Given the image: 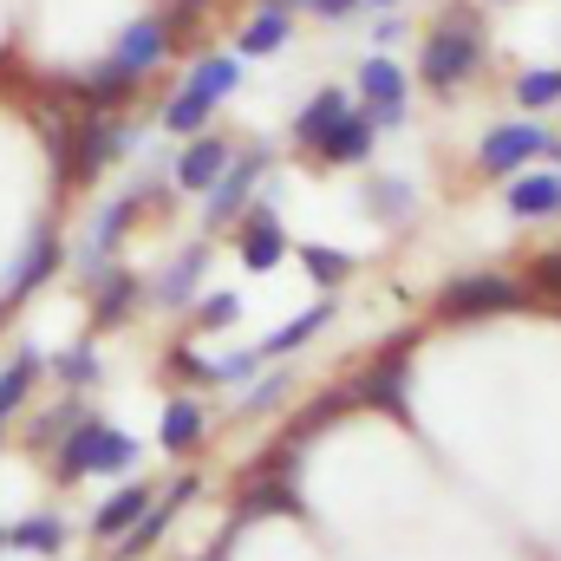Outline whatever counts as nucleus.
I'll return each mask as SVG.
<instances>
[{"instance_id": "obj_1", "label": "nucleus", "mask_w": 561, "mask_h": 561, "mask_svg": "<svg viewBox=\"0 0 561 561\" xmlns=\"http://www.w3.org/2000/svg\"><path fill=\"white\" fill-rule=\"evenodd\" d=\"M170 26H176V13H138V20H125V33L112 39V53H105L92 72L72 79L79 99H92L99 112H112L118 99H131L144 79L163 66V53H170Z\"/></svg>"}, {"instance_id": "obj_2", "label": "nucleus", "mask_w": 561, "mask_h": 561, "mask_svg": "<svg viewBox=\"0 0 561 561\" xmlns=\"http://www.w3.org/2000/svg\"><path fill=\"white\" fill-rule=\"evenodd\" d=\"M483 53H490V26L477 7H444L419 39V85L431 99H457L477 72H483Z\"/></svg>"}, {"instance_id": "obj_3", "label": "nucleus", "mask_w": 561, "mask_h": 561, "mask_svg": "<svg viewBox=\"0 0 561 561\" xmlns=\"http://www.w3.org/2000/svg\"><path fill=\"white\" fill-rule=\"evenodd\" d=\"M236 85H242V53H209V59H196L190 79L176 85V99L163 105V131H170V138H196Z\"/></svg>"}, {"instance_id": "obj_4", "label": "nucleus", "mask_w": 561, "mask_h": 561, "mask_svg": "<svg viewBox=\"0 0 561 561\" xmlns=\"http://www.w3.org/2000/svg\"><path fill=\"white\" fill-rule=\"evenodd\" d=\"M131 463H138V437L112 431L105 419H79L66 431V444H59V477L66 483L72 477H118Z\"/></svg>"}, {"instance_id": "obj_5", "label": "nucleus", "mask_w": 561, "mask_h": 561, "mask_svg": "<svg viewBox=\"0 0 561 561\" xmlns=\"http://www.w3.org/2000/svg\"><path fill=\"white\" fill-rule=\"evenodd\" d=\"M536 157H561V138L549 125H536V118H503V125H490L483 144H477V170L496 176V183H510V176L529 170Z\"/></svg>"}, {"instance_id": "obj_6", "label": "nucleus", "mask_w": 561, "mask_h": 561, "mask_svg": "<svg viewBox=\"0 0 561 561\" xmlns=\"http://www.w3.org/2000/svg\"><path fill=\"white\" fill-rule=\"evenodd\" d=\"M523 300H529V287L510 275H457V280H444L437 313L444 320H490V313H516Z\"/></svg>"}, {"instance_id": "obj_7", "label": "nucleus", "mask_w": 561, "mask_h": 561, "mask_svg": "<svg viewBox=\"0 0 561 561\" xmlns=\"http://www.w3.org/2000/svg\"><path fill=\"white\" fill-rule=\"evenodd\" d=\"M268 163H275V150H268L262 138L249 144V150H236V157H229V170L216 176V190L203 196V222H209V229H222V222H236V216L249 209V196H255V183L268 176Z\"/></svg>"}, {"instance_id": "obj_8", "label": "nucleus", "mask_w": 561, "mask_h": 561, "mask_svg": "<svg viewBox=\"0 0 561 561\" xmlns=\"http://www.w3.org/2000/svg\"><path fill=\"white\" fill-rule=\"evenodd\" d=\"M412 72L399 66V59H386V53H373L366 66H359V105L373 112V125L379 131H399V125H412Z\"/></svg>"}, {"instance_id": "obj_9", "label": "nucleus", "mask_w": 561, "mask_h": 561, "mask_svg": "<svg viewBox=\"0 0 561 561\" xmlns=\"http://www.w3.org/2000/svg\"><path fill=\"white\" fill-rule=\"evenodd\" d=\"M236 222H242V229H236V255H242V268H249V275H268V268L287 262V236H280V216L268 209V203L242 209Z\"/></svg>"}, {"instance_id": "obj_10", "label": "nucleus", "mask_w": 561, "mask_h": 561, "mask_svg": "<svg viewBox=\"0 0 561 561\" xmlns=\"http://www.w3.org/2000/svg\"><path fill=\"white\" fill-rule=\"evenodd\" d=\"M150 196V183H131L125 196H112L105 209H99V222H92V236H85V249H79V262H85V275H99L105 262H112V249L125 242V229H131V216H138V203Z\"/></svg>"}, {"instance_id": "obj_11", "label": "nucleus", "mask_w": 561, "mask_h": 561, "mask_svg": "<svg viewBox=\"0 0 561 561\" xmlns=\"http://www.w3.org/2000/svg\"><path fill=\"white\" fill-rule=\"evenodd\" d=\"M229 157H236V150L216 138V131H196V138L176 150L170 183H176V190H190V196H209V190H216V176L229 170Z\"/></svg>"}, {"instance_id": "obj_12", "label": "nucleus", "mask_w": 561, "mask_h": 561, "mask_svg": "<svg viewBox=\"0 0 561 561\" xmlns=\"http://www.w3.org/2000/svg\"><path fill=\"white\" fill-rule=\"evenodd\" d=\"M373 138H379L373 112H366V105H346V112L333 118V131L313 144V157H320L327 170H346V163H366V157H373Z\"/></svg>"}, {"instance_id": "obj_13", "label": "nucleus", "mask_w": 561, "mask_h": 561, "mask_svg": "<svg viewBox=\"0 0 561 561\" xmlns=\"http://www.w3.org/2000/svg\"><path fill=\"white\" fill-rule=\"evenodd\" d=\"M138 144V131L131 125H118V118H85L79 125V150L66 157V176H99L112 157H125Z\"/></svg>"}, {"instance_id": "obj_14", "label": "nucleus", "mask_w": 561, "mask_h": 561, "mask_svg": "<svg viewBox=\"0 0 561 561\" xmlns=\"http://www.w3.org/2000/svg\"><path fill=\"white\" fill-rule=\"evenodd\" d=\"M405 359H412V346H392L386 359H373L359 373V386L346 399L353 405H379V412H405Z\"/></svg>"}, {"instance_id": "obj_15", "label": "nucleus", "mask_w": 561, "mask_h": 561, "mask_svg": "<svg viewBox=\"0 0 561 561\" xmlns=\"http://www.w3.org/2000/svg\"><path fill=\"white\" fill-rule=\"evenodd\" d=\"M503 203H510L516 222H549V216H561V170H516L510 190H503Z\"/></svg>"}, {"instance_id": "obj_16", "label": "nucleus", "mask_w": 561, "mask_h": 561, "mask_svg": "<svg viewBox=\"0 0 561 561\" xmlns=\"http://www.w3.org/2000/svg\"><path fill=\"white\" fill-rule=\"evenodd\" d=\"M366 209H373V222H386V229H405V222L419 216V190H412V176L373 170V176H366Z\"/></svg>"}, {"instance_id": "obj_17", "label": "nucleus", "mask_w": 561, "mask_h": 561, "mask_svg": "<svg viewBox=\"0 0 561 561\" xmlns=\"http://www.w3.org/2000/svg\"><path fill=\"white\" fill-rule=\"evenodd\" d=\"M287 39H294V13L275 7V0H262V7L249 13V26L236 33V53H242V59H268V53H280Z\"/></svg>"}, {"instance_id": "obj_18", "label": "nucleus", "mask_w": 561, "mask_h": 561, "mask_svg": "<svg viewBox=\"0 0 561 561\" xmlns=\"http://www.w3.org/2000/svg\"><path fill=\"white\" fill-rule=\"evenodd\" d=\"M190 496H196V477H183V483H176V490H170L163 503H150V510H144L138 523H131V529L118 536V556H125V561H131V556H144V549H150V542H157V536L170 529V516H176V510H183Z\"/></svg>"}, {"instance_id": "obj_19", "label": "nucleus", "mask_w": 561, "mask_h": 561, "mask_svg": "<svg viewBox=\"0 0 561 561\" xmlns=\"http://www.w3.org/2000/svg\"><path fill=\"white\" fill-rule=\"evenodd\" d=\"M85 280H92V320H99V327H118V320L138 307V275H125V268L105 262L99 275H85Z\"/></svg>"}, {"instance_id": "obj_20", "label": "nucleus", "mask_w": 561, "mask_h": 561, "mask_svg": "<svg viewBox=\"0 0 561 561\" xmlns=\"http://www.w3.org/2000/svg\"><path fill=\"white\" fill-rule=\"evenodd\" d=\"M53 268H59V236L39 222V229H33V242H26V255H20V262H13V275H7V300L33 294V287L53 275Z\"/></svg>"}, {"instance_id": "obj_21", "label": "nucleus", "mask_w": 561, "mask_h": 561, "mask_svg": "<svg viewBox=\"0 0 561 561\" xmlns=\"http://www.w3.org/2000/svg\"><path fill=\"white\" fill-rule=\"evenodd\" d=\"M209 275V242H196V249H183L170 268H163V280H157V307H190L196 300V280Z\"/></svg>"}, {"instance_id": "obj_22", "label": "nucleus", "mask_w": 561, "mask_h": 561, "mask_svg": "<svg viewBox=\"0 0 561 561\" xmlns=\"http://www.w3.org/2000/svg\"><path fill=\"white\" fill-rule=\"evenodd\" d=\"M346 105H353V99H346L340 85H320V92H313V99L294 112V144H300V150H313V144L333 131V118H340Z\"/></svg>"}, {"instance_id": "obj_23", "label": "nucleus", "mask_w": 561, "mask_h": 561, "mask_svg": "<svg viewBox=\"0 0 561 561\" xmlns=\"http://www.w3.org/2000/svg\"><path fill=\"white\" fill-rule=\"evenodd\" d=\"M144 510H150V490H144V483H125L118 496H105V503H99V516H92V529H99L105 542H118V536H125V529L138 523Z\"/></svg>"}, {"instance_id": "obj_24", "label": "nucleus", "mask_w": 561, "mask_h": 561, "mask_svg": "<svg viewBox=\"0 0 561 561\" xmlns=\"http://www.w3.org/2000/svg\"><path fill=\"white\" fill-rule=\"evenodd\" d=\"M333 313H340L333 300H313L307 313H294V320H287L280 333H268V340H262V359H280V353H294V346H307V340H313V333H320V327H327Z\"/></svg>"}, {"instance_id": "obj_25", "label": "nucleus", "mask_w": 561, "mask_h": 561, "mask_svg": "<svg viewBox=\"0 0 561 561\" xmlns=\"http://www.w3.org/2000/svg\"><path fill=\"white\" fill-rule=\"evenodd\" d=\"M33 379H39V353H33V346H20V353L0 366V424L20 412V399L33 392Z\"/></svg>"}, {"instance_id": "obj_26", "label": "nucleus", "mask_w": 561, "mask_h": 561, "mask_svg": "<svg viewBox=\"0 0 561 561\" xmlns=\"http://www.w3.org/2000/svg\"><path fill=\"white\" fill-rule=\"evenodd\" d=\"M59 542H66L59 516H26L20 529H7V549H20V556H59Z\"/></svg>"}, {"instance_id": "obj_27", "label": "nucleus", "mask_w": 561, "mask_h": 561, "mask_svg": "<svg viewBox=\"0 0 561 561\" xmlns=\"http://www.w3.org/2000/svg\"><path fill=\"white\" fill-rule=\"evenodd\" d=\"M203 444V405L196 399H170V412H163V450H196Z\"/></svg>"}, {"instance_id": "obj_28", "label": "nucleus", "mask_w": 561, "mask_h": 561, "mask_svg": "<svg viewBox=\"0 0 561 561\" xmlns=\"http://www.w3.org/2000/svg\"><path fill=\"white\" fill-rule=\"evenodd\" d=\"M516 105H523V112H556L561 105V66H529V72H516Z\"/></svg>"}, {"instance_id": "obj_29", "label": "nucleus", "mask_w": 561, "mask_h": 561, "mask_svg": "<svg viewBox=\"0 0 561 561\" xmlns=\"http://www.w3.org/2000/svg\"><path fill=\"white\" fill-rule=\"evenodd\" d=\"M300 268L320 280V287H340V280L353 275V255L346 249H327V242H300Z\"/></svg>"}, {"instance_id": "obj_30", "label": "nucleus", "mask_w": 561, "mask_h": 561, "mask_svg": "<svg viewBox=\"0 0 561 561\" xmlns=\"http://www.w3.org/2000/svg\"><path fill=\"white\" fill-rule=\"evenodd\" d=\"M236 320H242V294L222 287V294H203V300H196V327H203V333H222V327H236Z\"/></svg>"}, {"instance_id": "obj_31", "label": "nucleus", "mask_w": 561, "mask_h": 561, "mask_svg": "<svg viewBox=\"0 0 561 561\" xmlns=\"http://www.w3.org/2000/svg\"><path fill=\"white\" fill-rule=\"evenodd\" d=\"M53 373H59L66 386H92V379H99V346H92V340H79V346H66V353L53 359Z\"/></svg>"}, {"instance_id": "obj_32", "label": "nucleus", "mask_w": 561, "mask_h": 561, "mask_svg": "<svg viewBox=\"0 0 561 561\" xmlns=\"http://www.w3.org/2000/svg\"><path fill=\"white\" fill-rule=\"evenodd\" d=\"M249 373H262V346H249V353H229V359H209V386H242Z\"/></svg>"}, {"instance_id": "obj_33", "label": "nucleus", "mask_w": 561, "mask_h": 561, "mask_svg": "<svg viewBox=\"0 0 561 561\" xmlns=\"http://www.w3.org/2000/svg\"><path fill=\"white\" fill-rule=\"evenodd\" d=\"M359 7H366V0H307V13H313V20H327V26H340V20H353Z\"/></svg>"}, {"instance_id": "obj_34", "label": "nucleus", "mask_w": 561, "mask_h": 561, "mask_svg": "<svg viewBox=\"0 0 561 561\" xmlns=\"http://www.w3.org/2000/svg\"><path fill=\"white\" fill-rule=\"evenodd\" d=\"M280 392H287V373H275V379H262V386H255V392L242 399V412H268V405H275Z\"/></svg>"}, {"instance_id": "obj_35", "label": "nucleus", "mask_w": 561, "mask_h": 561, "mask_svg": "<svg viewBox=\"0 0 561 561\" xmlns=\"http://www.w3.org/2000/svg\"><path fill=\"white\" fill-rule=\"evenodd\" d=\"M536 280H542V287H549V294L561 300V249H556V255H542V262H536Z\"/></svg>"}, {"instance_id": "obj_36", "label": "nucleus", "mask_w": 561, "mask_h": 561, "mask_svg": "<svg viewBox=\"0 0 561 561\" xmlns=\"http://www.w3.org/2000/svg\"><path fill=\"white\" fill-rule=\"evenodd\" d=\"M392 39H405V20H399V13L379 20V46H392Z\"/></svg>"}, {"instance_id": "obj_37", "label": "nucleus", "mask_w": 561, "mask_h": 561, "mask_svg": "<svg viewBox=\"0 0 561 561\" xmlns=\"http://www.w3.org/2000/svg\"><path fill=\"white\" fill-rule=\"evenodd\" d=\"M275 7H287V13H294V7H307V0H275Z\"/></svg>"}, {"instance_id": "obj_38", "label": "nucleus", "mask_w": 561, "mask_h": 561, "mask_svg": "<svg viewBox=\"0 0 561 561\" xmlns=\"http://www.w3.org/2000/svg\"><path fill=\"white\" fill-rule=\"evenodd\" d=\"M373 7H399V0H373Z\"/></svg>"}, {"instance_id": "obj_39", "label": "nucleus", "mask_w": 561, "mask_h": 561, "mask_svg": "<svg viewBox=\"0 0 561 561\" xmlns=\"http://www.w3.org/2000/svg\"><path fill=\"white\" fill-rule=\"evenodd\" d=\"M0 542H7V536H0Z\"/></svg>"}, {"instance_id": "obj_40", "label": "nucleus", "mask_w": 561, "mask_h": 561, "mask_svg": "<svg viewBox=\"0 0 561 561\" xmlns=\"http://www.w3.org/2000/svg\"><path fill=\"white\" fill-rule=\"evenodd\" d=\"M0 313H7V307H0Z\"/></svg>"}]
</instances>
